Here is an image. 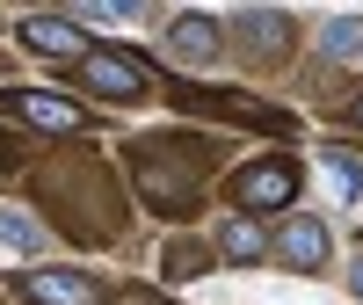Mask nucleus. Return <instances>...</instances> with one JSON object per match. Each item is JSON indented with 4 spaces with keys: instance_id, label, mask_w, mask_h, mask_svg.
I'll list each match as a JSON object with an SVG mask.
<instances>
[{
    "instance_id": "7",
    "label": "nucleus",
    "mask_w": 363,
    "mask_h": 305,
    "mask_svg": "<svg viewBox=\"0 0 363 305\" xmlns=\"http://www.w3.org/2000/svg\"><path fill=\"white\" fill-rule=\"evenodd\" d=\"M15 116H22V124H37V131H80V109L58 102V95H37V87H22V95H15Z\"/></svg>"
},
{
    "instance_id": "8",
    "label": "nucleus",
    "mask_w": 363,
    "mask_h": 305,
    "mask_svg": "<svg viewBox=\"0 0 363 305\" xmlns=\"http://www.w3.org/2000/svg\"><path fill=\"white\" fill-rule=\"evenodd\" d=\"M262 248H269V240H262L255 218H225V226H218V255H225V262H255Z\"/></svg>"
},
{
    "instance_id": "11",
    "label": "nucleus",
    "mask_w": 363,
    "mask_h": 305,
    "mask_svg": "<svg viewBox=\"0 0 363 305\" xmlns=\"http://www.w3.org/2000/svg\"><path fill=\"white\" fill-rule=\"evenodd\" d=\"M335 58H363V22L356 15H342V22H327V37H320Z\"/></svg>"
},
{
    "instance_id": "15",
    "label": "nucleus",
    "mask_w": 363,
    "mask_h": 305,
    "mask_svg": "<svg viewBox=\"0 0 363 305\" xmlns=\"http://www.w3.org/2000/svg\"><path fill=\"white\" fill-rule=\"evenodd\" d=\"M356 116H363V102H356Z\"/></svg>"
},
{
    "instance_id": "3",
    "label": "nucleus",
    "mask_w": 363,
    "mask_h": 305,
    "mask_svg": "<svg viewBox=\"0 0 363 305\" xmlns=\"http://www.w3.org/2000/svg\"><path fill=\"white\" fill-rule=\"evenodd\" d=\"M22 298L29 305H102V284L80 269H22Z\"/></svg>"
},
{
    "instance_id": "13",
    "label": "nucleus",
    "mask_w": 363,
    "mask_h": 305,
    "mask_svg": "<svg viewBox=\"0 0 363 305\" xmlns=\"http://www.w3.org/2000/svg\"><path fill=\"white\" fill-rule=\"evenodd\" d=\"M196 269H211V255L196 248V240H174L167 248V277H196Z\"/></svg>"
},
{
    "instance_id": "9",
    "label": "nucleus",
    "mask_w": 363,
    "mask_h": 305,
    "mask_svg": "<svg viewBox=\"0 0 363 305\" xmlns=\"http://www.w3.org/2000/svg\"><path fill=\"white\" fill-rule=\"evenodd\" d=\"M247 29H255V37H247V44H255V58H284V44H291L284 29H291V22H284L277 8H255V15H247Z\"/></svg>"
},
{
    "instance_id": "4",
    "label": "nucleus",
    "mask_w": 363,
    "mask_h": 305,
    "mask_svg": "<svg viewBox=\"0 0 363 305\" xmlns=\"http://www.w3.org/2000/svg\"><path fill=\"white\" fill-rule=\"evenodd\" d=\"M15 37L44 58H87V29H73V15H29Z\"/></svg>"
},
{
    "instance_id": "10",
    "label": "nucleus",
    "mask_w": 363,
    "mask_h": 305,
    "mask_svg": "<svg viewBox=\"0 0 363 305\" xmlns=\"http://www.w3.org/2000/svg\"><path fill=\"white\" fill-rule=\"evenodd\" d=\"M0 240H8V248H22V255H37V248H44V226H37V218H22V211H8V204H0Z\"/></svg>"
},
{
    "instance_id": "12",
    "label": "nucleus",
    "mask_w": 363,
    "mask_h": 305,
    "mask_svg": "<svg viewBox=\"0 0 363 305\" xmlns=\"http://www.w3.org/2000/svg\"><path fill=\"white\" fill-rule=\"evenodd\" d=\"M327 174H335V182H342L349 196H363V160H356V152H342V145H327Z\"/></svg>"
},
{
    "instance_id": "14",
    "label": "nucleus",
    "mask_w": 363,
    "mask_h": 305,
    "mask_svg": "<svg viewBox=\"0 0 363 305\" xmlns=\"http://www.w3.org/2000/svg\"><path fill=\"white\" fill-rule=\"evenodd\" d=\"M349 291H356V298H363V262H356V269H349Z\"/></svg>"
},
{
    "instance_id": "1",
    "label": "nucleus",
    "mask_w": 363,
    "mask_h": 305,
    "mask_svg": "<svg viewBox=\"0 0 363 305\" xmlns=\"http://www.w3.org/2000/svg\"><path fill=\"white\" fill-rule=\"evenodd\" d=\"M80 87H95L102 102H138L145 87H153V73H145L138 58H124V51H87L80 58Z\"/></svg>"
},
{
    "instance_id": "5",
    "label": "nucleus",
    "mask_w": 363,
    "mask_h": 305,
    "mask_svg": "<svg viewBox=\"0 0 363 305\" xmlns=\"http://www.w3.org/2000/svg\"><path fill=\"white\" fill-rule=\"evenodd\" d=\"M167 51L189 58V66H211V58H218V22L211 15H174L167 22Z\"/></svg>"
},
{
    "instance_id": "6",
    "label": "nucleus",
    "mask_w": 363,
    "mask_h": 305,
    "mask_svg": "<svg viewBox=\"0 0 363 305\" xmlns=\"http://www.w3.org/2000/svg\"><path fill=\"white\" fill-rule=\"evenodd\" d=\"M277 255H284L291 269H320V262H327V226H320V218H284Z\"/></svg>"
},
{
    "instance_id": "2",
    "label": "nucleus",
    "mask_w": 363,
    "mask_h": 305,
    "mask_svg": "<svg viewBox=\"0 0 363 305\" xmlns=\"http://www.w3.org/2000/svg\"><path fill=\"white\" fill-rule=\"evenodd\" d=\"M233 196H240V218H247V211H277V204L298 196V167L291 160H255V167H240Z\"/></svg>"
}]
</instances>
